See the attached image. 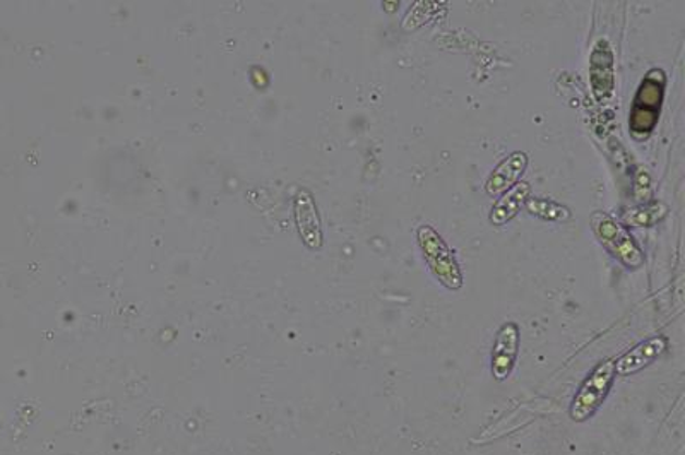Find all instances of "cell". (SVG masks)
Returning <instances> with one entry per match:
<instances>
[{"label":"cell","mask_w":685,"mask_h":455,"mask_svg":"<svg viewBox=\"0 0 685 455\" xmlns=\"http://www.w3.org/2000/svg\"><path fill=\"white\" fill-rule=\"evenodd\" d=\"M416 240H418L428 270L433 271L437 282L451 291L463 288V273H461L460 264L456 261L448 243L444 242L439 231L434 230L433 226L422 225L416 230Z\"/></svg>","instance_id":"6da1fadb"},{"label":"cell","mask_w":685,"mask_h":455,"mask_svg":"<svg viewBox=\"0 0 685 455\" xmlns=\"http://www.w3.org/2000/svg\"><path fill=\"white\" fill-rule=\"evenodd\" d=\"M591 228L599 238V242L605 247L612 258L617 259L627 270H639L645 265V254L641 247L636 243L633 235L624 228V225L612 218L611 214L597 211L591 216Z\"/></svg>","instance_id":"7a4b0ae2"},{"label":"cell","mask_w":685,"mask_h":455,"mask_svg":"<svg viewBox=\"0 0 685 455\" xmlns=\"http://www.w3.org/2000/svg\"><path fill=\"white\" fill-rule=\"evenodd\" d=\"M615 381V361L605 360L594 367L570 403V420L584 423L602 408Z\"/></svg>","instance_id":"3957f363"},{"label":"cell","mask_w":685,"mask_h":455,"mask_svg":"<svg viewBox=\"0 0 685 455\" xmlns=\"http://www.w3.org/2000/svg\"><path fill=\"white\" fill-rule=\"evenodd\" d=\"M663 95H665V75L663 71L654 69L646 75V80L639 86L638 95L634 98L629 125L636 137H646L653 131L660 119Z\"/></svg>","instance_id":"277c9868"},{"label":"cell","mask_w":685,"mask_h":455,"mask_svg":"<svg viewBox=\"0 0 685 455\" xmlns=\"http://www.w3.org/2000/svg\"><path fill=\"white\" fill-rule=\"evenodd\" d=\"M611 44L602 38L597 41L590 57V83L594 98L606 101L614 95L615 62Z\"/></svg>","instance_id":"5b68a950"},{"label":"cell","mask_w":685,"mask_h":455,"mask_svg":"<svg viewBox=\"0 0 685 455\" xmlns=\"http://www.w3.org/2000/svg\"><path fill=\"white\" fill-rule=\"evenodd\" d=\"M519 343H521V334L516 322H506L497 333L492 348V375L497 381H506L515 370L516 360L519 355Z\"/></svg>","instance_id":"8992f818"},{"label":"cell","mask_w":685,"mask_h":455,"mask_svg":"<svg viewBox=\"0 0 685 455\" xmlns=\"http://www.w3.org/2000/svg\"><path fill=\"white\" fill-rule=\"evenodd\" d=\"M669 348V339L665 336H654L650 339L641 340L639 345L630 348L626 355L615 361V375L629 376L641 372L646 367L662 357Z\"/></svg>","instance_id":"52a82bcc"},{"label":"cell","mask_w":685,"mask_h":455,"mask_svg":"<svg viewBox=\"0 0 685 455\" xmlns=\"http://www.w3.org/2000/svg\"><path fill=\"white\" fill-rule=\"evenodd\" d=\"M528 167V155L523 151H515L512 155L497 165L496 170L492 171L485 183V192L488 195H500L509 191L516 183H519L521 177Z\"/></svg>","instance_id":"ba28073f"},{"label":"cell","mask_w":685,"mask_h":455,"mask_svg":"<svg viewBox=\"0 0 685 455\" xmlns=\"http://www.w3.org/2000/svg\"><path fill=\"white\" fill-rule=\"evenodd\" d=\"M530 195L531 185L528 182L516 183L512 189L504 192L503 197L492 206L491 216H488L492 225L504 226L512 221V219L518 216L519 211L524 206V202L528 201Z\"/></svg>","instance_id":"9c48e42d"},{"label":"cell","mask_w":685,"mask_h":455,"mask_svg":"<svg viewBox=\"0 0 685 455\" xmlns=\"http://www.w3.org/2000/svg\"><path fill=\"white\" fill-rule=\"evenodd\" d=\"M297 223L302 238L307 246L319 249L322 243L321 221L310 195L300 194L297 199Z\"/></svg>","instance_id":"30bf717a"},{"label":"cell","mask_w":685,"mask_h":455,"mask_svg":"<svg viewBox=\"0 0 685 455\" xmlns=\"http://www.w3.org/2000/svg\"><path fill=\"white\" fill-rule=\"evenodd\" d=\"M528 213L533 214L543 221L563 223L570 218V211L559 202L552 199L533 197L530 195L524 202Z\"/></svg>","instance_id":"8fae6325"},{"label":"cell","mask_w":685,"mask_h":455,"mask_svg":"<svg viewBox=\"0 0 685 455\" xmlns=\"http://www.w3.org/2000/svg\"><path fill=\"white\" fill-rule=\"evenodd\" d=\"M666 207L660 202H653L650 206L636 207L624 214V223L627 226H653L654 223L665 216Z\"/></svg>","instance_id":"7c38bea8"},{"label":"cell","mask_w":685,"mask_h":455,"mask_svg":"<svg viewBox=\"0 0 685 455\" xmlns=\"http://www.w3.org/2000/svg\"><path fill=\"white\" fill-rule=\"evenodd\" d=\"M634 194L639 201H646L651 194L650 173L646 168H639L638 173L634 175Z\"/></svg>","instance_id":"4fadbf2b"}]
</instances>
